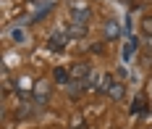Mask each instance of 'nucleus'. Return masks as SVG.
<instances>
[{"label": "nucleus", "mask_w": 152, "mask_h": 129, "mask_svg": "<svg viewBox=\"0 0 152 129\" xmlns=\"http://www.w3.org/2000/svg\"><path fill=\"white\" fill-rule=\"evenodd\" d=\"M34 97L39 100V105L47 103V97H50V84H47V82H39V84L34 87Z\"/></svg>", "instance_id": "f257e3e1"}, {"label": "nucleus", "mask_w": 152, "mask_h": 129, "mask_svg": "<svg viewBox=\"0 0 152 129\" xmlns=\"http://www.w3.org/2000/svg\"><path fill=\"white\" fill-rule=\"evenodd\" d=\"M105 34H107V40H115V37H121L118 24H115V21H107V24H105Z\"/></svg>", "instance_id": "f03ea898"}, {"label": "nucleus", "mask_w": 152, "mask_h": 129, "mask_svg": "<svg viewBox=\"0 0 152 129\" xmlns=\"http://www.w3.org/2000/svg\"><path fill=\"white\" fill-rule=\"evenodd\" d=\"M71 74H74V79H84V77L89 74V69H87L84 63H76L74 69H71Z\"/></svg>", "instance_id": "7ed1b4c3"}, {"label": "nucleus", "mask_w": 152, "mask_h": 129, "mask_svg": "<svg viewBox=\"0 0 152 129\" xmlns=\"http://www.w3.org/2000/svg\"><path fill=\"white\" fill-rule=\"evenodd\" d=\"M107 92H110V97H113V100H121V97H123V84H118V82H113Z\"/></svg>", "instance_id": "20e7f679"}, {"label": "nucleus", "mask_w": 152, "mask_h": 129, "mask_svg": "<svg viewBox=\"0 0 152 129\" xmlns=\"http://www.w3.org/2000/svg\"><path fill=\"white\" fill-rule=\"evenodd\" d=\"M84 29H87V27H84L81 21H74V24H71V34H76V37H79V34H84Z\"/></svg>", "instance_id": "39448f33"}, {"label": "nucleus", "mask_w": 152, "mask_h": 129, "mask_svg": "<svg viewBox=\"0 0 152 129\" xmlns=\"http://www.w3.org/2000/svg\"><path fill=\"white\" fill-rule=\"evenodd\" d=\"M142 32L152 37V18H144V21H142Z\"/></svg>", "instance_id": "423d86ee"}, {"label": "nucleus", "mask_w": 152, "mask_h": 129, "mask_svg": "<svg viewBox=\"0 0 152 129\" xmlns=\"http://www.w3.org/2000/svg\"><path fill=\"white\" fill-rule=\"evenodd\" d=\"M55 79H58V82H61V84H63V82L68 79V74H66L63 69H58V71H55Z\"/></svg>", "instance_id": "0eeeda50"}, {"label": "nucleus", "mask_w": 152, "mask_h": 129, "mask_svg": "<svg viewBox=\"0 0 152 129\" xmlns=\"http://www.w3.org/2000/svg\"><path fill=\"white\" fill-rule=\"evenodd\" d=\"M131 53H134V42H129V45H126V53H123V61H129V58H131Z\"/></svg>", "instance_id": "6e6552de"}, {"label": "nucleus", "mask_w": 152, "mask_h": 129, "mask_svg": "<svg viewBox=\"0 0 152 129\" xmlns=\"http://www.w3.org/2000/svg\"><path fill=\"white\" fill-rule=\"evenodd\" d=\"M13 40H16V42H21V40H24V32H21V29H13Z\"/></svg>", "instance_id": "1a4fd4ad"}]
</instances>
